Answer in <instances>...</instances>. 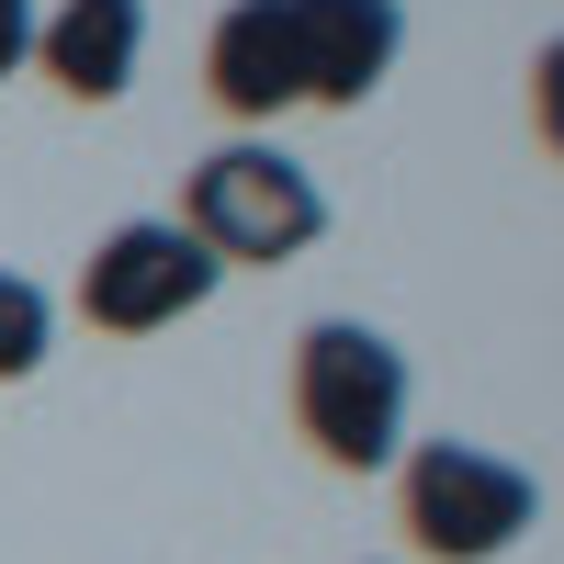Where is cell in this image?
I'll use <instances>...</instances> for the list:
<instances>
[{
	"label": "cell",
	"instance_id": "6da1fadb",
	"mask_svg": "<svg viewBox=\"0 0 564 564\" xmlns=\"http://www.w3.org/2000/svg\"><path fill=\"white\" fill-rule=\"evenodd\" d=\"M181 226L215 249V271H282L327 238V193L305 159H282L271 135H238V148L193 159L181 181Z\"/></svg>",
	"mask_w": 564,
	"mask_h": 564
},
{
	"label": "cell",
	"instance_id": "7a4b0ae2",
	"mask_svg": "<svg viewBox=\"0 0 564 564\" xmlns=\"http://www.w3.org/2000/svg\"><path fill=\"white\" fill-rule=\"evenodd\" d=\"M294 430L339 475L395 463V441H406V350L361 316H316L294 339Z\"/></svg>",
	"mask_w": 564,
	"mask_h": 564
},
{
	"label": "cell",
	"instance_id": "3957f363",
	"mask_svg": "<svg viewBox=\"0 0 564 564\" xmlns=\"http://www.w3.org/2000/svg\"><path fill=\"white\" fill-rule=\"evenodd\" d=\"M395 508H406V542L430 553V564H497L508 542L531 531L542 486L508 452H486V441H417Z\"/></svg>",
	"mask_w": 564,
	"mask_h": 564
},
{
	"label": "cell",
	"instance_id": "277c9868",
	"mask_svg": "<svg viewBox=\"0 0 564 564\" xmlns=\"http://www.w3.org/2000/svg\"><path fill=\"white\" fill-rule=\"evenodd\" d=\"M215 249L193 238L181 215H135V226H113L102 249H90V271H79V316L90 327H113V339H148V327H181L204 294H215Z\"/></svg>",
	"mask_w": 564,
	"mask_h": 564
},
{
	"label": "cell",
	"instance_id": "5b68a950",
	"mask_svg": "<svg viewBox=\"0 0 564 564\" xmlns=\"http://www.w3.org/2000/svg\"><path fill=\"white\" fill-rule=\"evenodd\" d=\"M282 23H294V79H305V102H327V113L372 102L384 68H395V45H406V12H395V0H282Z\"/></svg>",
	"mask_w": 564,
	"mask_h": 564
},
{
	"label": "cell",
	"instance_id": "8992f818",
	"mask_svg": "<svg viewBox=\"0 0 564 564\" xmlns=\"http://www.w3.org/2000/svg\"><path fill=\"white\" fill-rule=\"evenodd\" d=\"M204 90H215L238 124H271V113H294V102H305L282 0H226V12H215V34H204Z\"/></svg>",
	"mask_w": 564,
	"mask_h": 564
},
{
	"label": "cell",
	"instance_id": "52a82bcc",
	"mask_svg": "<svg viewBox=\"0 0 564 564\" xmlns=\"http://www.w3.org/2000/svg\"><path fill=\"white\" fill-rule=\"evenodd\" d=\"M34 57L68 102H124L135 57H148V0H57L34 23Z\"/></svg>",
	"mask_w": 564,
	"mask_h": 564
},
{
	"label": "cell",
	"instance_id": "ba28073f",
	"mask_svg": "<svg viewBox=\"0 0 564 564\" xmlns=\"http://www.w3.org/2000/svg\"><path fill=\"white\" fill-rule=\"evenodd\" d=\"M45 339H57V305H45V282L0 271V384H23V372L45 361Z\"/></svg>",
	"mask_w": 564,
	"mask_h": 564
},
{
	"label": "cell",
	"instance_id": "9c48e42d",
	"mask_svg": "<svg viewBox=\"0 0 564 564\" xmlns=\"http://www.w3.org/2000/svg\"><path fill=\"white\" fill-rule=\"evenodd\" d=\"M531 113H542V135H553V148H564V34L531 57Z\"/></svg>",
	"mask_w": 564,
	"mask_h": 564
},
{
	"label": "cell",
	"instance_id": "30bf717a",
	"mask_svg": "<svg viewBox=\"0 0 564 564\" xmlns=\"http://www.w3.org/2000/svg\"><path fill=\"white\" fill-rule=\"evenodd\" d=\"M34 57V0H0V79Z\"/></svg>",
	"mask_w": 564,
	"mask_h": 564
}]
</instances>
